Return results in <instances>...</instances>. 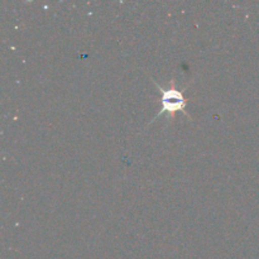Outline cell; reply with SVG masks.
<instances>
[{"label": "cell", "mask_w": 259, "mask_h": 259, "mask_svg": "<svg viewBox=\"0 0 259 259\" xmlns=\"http://www.w3.org/2000/svg\"><path fill=\"white\" fill-rule=\"evenodd\" d=\"M156 85L161 91V111H159L158 116L162 115V114L174 116L177 111H184L185 113L186 99L182 95L181 91L175 88V82H172L168 89L162 88L158 83H156Z\"/></svg>", "instance_id": "obj_1"}]
</instances>
